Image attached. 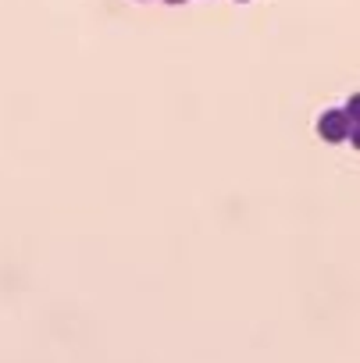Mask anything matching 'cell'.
<instances>
[{"mask_svg":"<svg viewBox=\"0 0 360 363\" xmlns=\"http://www.w3.org/2000/svg\"><path fill=\"white\" fill-rule=\"evenodd\" d=\"M342 111H346V118H349L353 125H360V93H353V96L346 100V107H342Z\"/></svg>","mask_w":360,"mask_h":363,"instance_id":"7a4b0ae2","label":"cell"},{"mask_svg":"<svg viewBox=\"0 0 360 363\" xmlns=\"http://www.w3.org/2000/svg\"><path fill=\"white\" fill-rule=\"evenodd\" d=\"M349 132H353V121L346 118L342 107H332L317 118V135L324 143H349Z\"/></svg>","mask_w":360,"mask_h":363,"instance_id":"6da1fadb","label":"cell"},{"mask_svg":"<svg viewBox=\"0 0 360 363\" xmlns=\"http://www.w3.org/2000/svg\"><path fill=\"white\" fill-rule=\"evenodd\" d=\"M349 143H353V150H360V125H353V132H349Z\"/></svg>","mask_w":360,"mask_h":363,"instance_id":"3957f363","label":"cell"},{"mask_svg":"<svg viewBox=\"0 0 360 363\" xmlns=\"http://www.w3.org/2000/svg\"><path fill=\"white\" fill-rule=\"evenodd\" d=\"M239 4H246V0H239Z\"/></svg>","mask_w":360,"mask_h":363,"instance_id":"5b68a950","label":"cell"},{"mask_svg":"<svg viewBox=\"0 0 360 363\" xmlns=\"http://www.w3.org/2000/svg\"><path fill=\"white\" fill-rule=\"evenodd\" d=\"M164 4H171V8H178V4H186V0H164Z\"/></svg>","mask_w":360,"mask_h":363,"instance_id":"277c9868","label":"cell"}]
</instances>
